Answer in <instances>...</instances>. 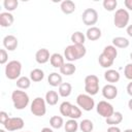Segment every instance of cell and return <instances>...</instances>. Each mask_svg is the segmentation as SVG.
I'll return each mask as SVG.
<instances>
[{"mask_svg": "<svg viewBox=\"0 0 132 132\" xmlns=\"http://www.w3.org/2000/svg\"><path fill=\"white\" fill-rule=\"evenodd\" d=\"M130 20L129 12L125 8H120L116 11L113 16V24L117 28L123 29L125 27H128V23Z\"/></svg>", "mask_w": 132, "mask_h": 132, "instance_id": "cell-5", "label": "cell"}, {"mask_svg": "<svg viewBox=\"0 0 132 132\" xmlns=\"http://www.w3.org/2000/svg\"><path fill=\"white\" fill-rule=\"evenodd\" d=\"M122 121H123V114L120 111H114L112 113V116H110L109 118L105 119L106 124L109 125V126H117V125L121 124Z\"/></svg>", "mask_w": 132, "mask_h": 132, "instance_id": "cell-19", "label": "cell"}, {"mask_svg": "<svg viewBox=\"0 0 132 132\" xmlns=\"http://www.w3.org/2000/svg\"><path fill=\"white\" fill-rule=\"evenodd\" d=\"M50 125L54 129H60V128H62L63 125H64L63 118L60 117V116H54V117H52L50 119Z\"/></svg>", "mask_w": 132, "mask_h": 132, "instance_id": "cell-28", "label": "cell"}, {"mask_svg": "<svg viewBox=\"0 0 132 132\" xmlns=\"http://www.w3.org/2000/svg\"><path fill=\"white\" fill-rule=\"evenodd\" d=\"M87 54V48L85 45L79 44H70L64 50V58L69 62H74L81 59Z\"/></svg>", "mask_w": 132, "mask_h": 132, "instance_id": "cell-1", "label": "cell"}, {"mask_svg": "<svg viewBox=\"0 0 132 132\" xmlns=\"http://www.w3.org/2000/svg\"><path fill=\"white\" fill-rule=\"evenodd\" d=\"M0 132H6L4 129H0Z\"/></svg>", "mask_w": 132, "mask_h": 132, "instance_id": "cell-47", "label": "cell"}, {"mask_svg": "<svg viewBox=\"0 0 132 132\" xmlns=\"http://www.w3.org/2000/svg\"><path fill=\"white\" fill-rule=\"evenodd\" d=\"M71 41H72V44H79V45H84L85 41H86V36L82 32L80 31H76L74 33L71 34V37H70Z\"/></svg>", "mask_w": 132, "mask_h": 132, "instance_id": "cell-23", "label": "cell"}, {"mask_svg": "<svg viewBox=\"0 0 132 132\" xmlns=\"http://www.w3.org/2000/svg\"><path fill=\"white\" fill-rule=\"evenodd\" d=\"M98 61H99L100 66L103 67V68H109L110 66H112V64H113V62H114V61L111 60L110 58L106 57L104 54H101V55L99 56Z\"/></svg>", "mask_w": 132, "mask_h": 132, "instance_id": "cell-32", "label": "cell"}, {"mask_svg": "<svg viewBox=\"0 0 132 132\" xmlns=\"http://www.w3.org/2000/svg\"><path fill=\"white\" fill-rule=\"evenodd\" d=\"M31 112L36 117H43L46 112V102L45 99L41 97H36L31 103Z\"/></svg>", "mask_w": 132, "mask_h": 132, "instance_id": "cell-6", "label": "cell"}, {"mask_svg": "<svg viewBox=\"0 0 132 132\" xmlns=\"http://www.w3.org/2000/svg\"><path fill=\"white\" fill-rule=\"evenodd\" d=\"M79 127V124L76 122V120L70 119L64 124V128L66 132H76Z\"/></svg>", "mask_w": 132, "mask_h": 132, "instance_id": "cell-29", "label": "cell"}, {"mask_svg": "<svg viewBox=\"0 0 132 132\" xmlns=\"http://www.w3.org/2000/svg\"><path fill=\"white\" fill-rule=\"evenodd\" d=\"M11 100L13 103V106L18 110H22L26 108L29 104V96L25 91L21 90H14L11 94Z\"/></svg>", "mask_w": 132, "mask_h": 132, "instance_id": "cell-2", "label": "cell"}, {"mask_svg": "<svg viewBox=\"0 0 132 132\" xmlns=\"http://www.w3.org/2000/svg\"><path fill=\"white\" fill-rule=\"evenodd\" d=\"M50 59H51L50 52L46 48H40L35 54V60L38 64H45L46 62L50 61Z\"/></svg>", "mask_w": 132, "mask_h": 132, "instance_id": "cell-13", "label": "cell"}, {"mask_svg": "<svg viewBox=\"0 0 132 132\" xmlns=\"http://www.w3.org/2000/svg\"><path fill=\"white\" fill-rule=\"evenodd\" d=\"M76 71V67L74 66V64H72L71 62L69 63H65L61 68H60V72L61 74H64V75H72L74 74V72Z\"/></svg>", "mask_w": 132, "mask_h": 132, "instance_id": "cell-25", "label": "cell"}, {"mask_svg": "<svg viewBox=\"0 0 132 132\" xmlns=\"http://www.w3.org/2000/svg\"><path fill=\"white\" fill-rule=\"evenodd\" d=\"M13 21H14V18L10 12L5 11V12L0 13V26L1 27L3 28L10 27L13 24Z\"/></svg>", "mask_w": 132, "mask_h": 132, "instance_id": "cell-14", "label": "cell"}, {"mask_svg": "<svg viewBox=\"0 0 132 132\" xmlns=\"http://www.w3.org/2000/svg\"><path fill=\"white\" fill-rule=\"evenodd\" d=\"M82 23L87 26L93 27L98 22V12L94 8H86L81 14Z\"/></svg>", "mask_w": 132, "mask_h": 132, "instance_id": "cell-8", "label": "cell"}, {"mask_svg": "<svg viewBox=\"0 0 132 132\" xmlns=\"http://www.w3.org/2000/svg\"><path fill=\"white\" fill-rule=\"evenodd\" d=\"M60 8H61L63 13L70 14V13L74 12V10H75V3L71 0H64L61 2Z\"/></svg>", "mask_w": 132, "mask_h": 132, "instance_id": "cell-17", "label": "cell"}, {"mask_svg": "<svg viewBox=\"0 0 132 132\" xmlns=\"http://www.w3.org/2000/svg\"><path fill=\"white\" fill-rule=\"evenodd\" d=\"M130 44L129 40L126 37H122V36H118L112 38V45L114 47H119V48H126L128 47Z\"/></svg>", "mask_w": 132, "mask_h": 132, "instance_id": "cell-22", "label": "cell"}, {"mask_svg": "<svg viewBox=\"0 0 132 132\" xmlns=\"http://www.w3.org/2000/svg\"><path fill=\"white\" fill-rule=\"evenodd\" d=\"M71 107H72V104L68 101H64L60 104V112L62 116L64 117H68L69 118V113H70V110H71Z\"/></svg>", "mask_w": 132, "mask_h": 132, "instance_id": "cell-33", "label": "cell"}, {"mask_svg": "<svg viewBox=\"0 0 132 132\" xmlns=\"http://www.w3.org/2000/svg\"><path fill=\"white\" fill-rule=\"evenodd\" d=\"M47 81L52 87H60L62 84V76L58 72H52L47 77Z\"/></svg>", "mask_w": 132, "mask_h": 132, "instance_id": "cell-21", "label": "cell"}, {"mask_svg": "<svg viewBox=\"0 0 132 132\" xmlns=\"http://www.w3.org/2000/svg\"><path fill=\"white\" fill-rule=\"evenodd\" d=\"M126 32L130 37H132V25H128V27L126 29Z\"/></svg>", "mask_w": 132, "mask_h": 132, "instance_id": "cell-43", "label": "cell"}, {"mask_svg": "<svg viewBox=\"0 0 132 132\" xmlns=\"http://www.w3.org/2000/svg\"><path fill=\"white\" fill-rule=\"evenodd\" d=\"M85 91L91 96H94L99 92V78L97 75L90 74L85 77Z\"/></svg>", "mask_w": 132, "mask_h": 132, "instance_id": "cell-4", "label": "cell"}, {"mask_svg": "<svg viewBox=\"0 0 132 132\" xmlns=\"http://www.w3.org/2000/svg\"><path fill=\"white\" fill-rule=\"evenodd\" d=\"M43 78H44V72L39 68H35L30 72V79L34 82L41 81Z\"/></svg>", "mask_w": 132, "mask_h": 132, "instance_id": "cell-26", "label": "cell"}, {"mask_svg": "<svg viewBox=\"0 0 132 132\" xmlns=\"http://www.w3.org/2000/svg\"><path fill=\"white\" fill-rule=\"evenodd\" d=\"M50 62H51V64H52L53 67L59 68V69L65 64V62H64V57H63L61 54H59V53L53 54V55L51 56Z\"/></svg>", "mask_w": 132, "mask_h": 132, "instance_id": "cell-18", "label": "cell"}, {"mask_svg": "<svg viewBox=\"0 0 132 132\" xmlns=\"http://www.w3.org/2000/svg\"><path fill=\"white\" fill-rule=\"evenodd\" d=\"M81 116V109L79 106H76V105H72L71 107V110H70V113H69V118L70 119H73V120H76V119H79Z\"/></svg>", "mask_w": 132, "mask_h": 132, "instance_id": "cell-36", "label": "cell"}, {"mask_svg": "<svg viewBox=\"0 0 132 132\" xmlns=\"http://www.w3.org/2000/svg\"><path fill=\"white\" fill-rule=\"evenodd\" d=\"M18 5H19L18 0H4V2H3V6L8 12L15 10Z\"/></svg>", "mask_w": 132, "mask_h": 132, "instance_id": "cell-34", "label": "cell"}, {"mask_svg": "<svg viewBox=\"0 0 132 132\" xmlns=\"http://www.w3.org/2000/svg\"><path fill=\"white\" fill-rule=\"evenodd\" d=\"M107 132H122V131L117 126H109L108 129H107Z\"/></svg>", "mask_w": 132, "mask_h": 132, "instance_id": "cell-40", "label": "cell"}, {"mask_svg": "<svg viewBox=\"0 0 132 132\" xmlns=\"http://www.w3.org/2000/svg\"><path fill=\"white\" fill-rule=\"evenodd\" d=\"M41 132H54V131H53V129H51L48 127H44L41 129Z\"/></svg>", "mask_w": 132, "mask_h": 132, "instance_id": "cell-44", "label": "cell"}, {"mask_svg": "<svg viewBox=\"0 0 132 132\" xmlns=\"http://www.w3.org/2000/svg\"><path fill=\"white\" fill-rule=\"evenodd\" d=\"M124 132H132V129H126L124 130Z\"/></svg>", "mask_w": 132, "mask_h": 132, "instance_id": "cell-46", "label": "cell"}, {"mask_svg": "<svg viewBox=\"0 0 132 132\" xmlns=\"http://www.w3.org/2000/svg\"><path fill=\"white\" fill-rule=\"evenodd\" d=\"M120 73L119 71L114 70V69H107L105 72H104V78L106 81L110 82V84H113V82H118L120 80Z\"/></svg>", "mask_w": 132, "mask_h": 132, "instance_id": "cell-16", "label": "cell"}, {"mask_svg": "<svg viewBox=\"0 0 132 132\" xmlns=\"http://www.w3.org/2000/svg\"><path fill=\"white\" fill-rule=\"evenodd\" d=\"M7 61H8V54H7L6 50L1 48L0 50V64L4 65Z\"/></svg>", "mask_w": 132, "mask_h": 132, "instance_id": "cell-38", "label": "cell"}, {"mask_svg": "<svg viewBox=\"0 0 132 132\" xmlns=\"http://www.w3.org/2000/svg\"><path fill=\"white\" fill-rule=\"evenodd\" d=\"M102 4H103V7L105 10L113 11L118 6V1L117 0H104Z\"/></svg>", "mask_w": 132, "mask_h": 132, "instance_id": "cell-35", "label": "cell"}, {"mask_svg": "<svg viewBox=\"0 0 132 132\" xmlns=\"http://www.w3.org/2000/svg\"><path fill=\"white\" fill-rule=\"evenodd\" d=\"M21 72H22V64L18 60L9 61L5 66V76L10 80L20 78Z\"/></svg>", "mask_w": 132, "mask_h": 132, "instance_id": "cell-3", "label": "cell"}, {"mask_svg": "<svg viewBox=\"0 0 132 132\" xmlns=\"http://www.w3.org/2000/svg\"><path fill=\"white\" fill-rule=\"evenodd\" d=\"M128 107L130 108V110H132V98L128 101Z\"/></svg>", "mask_w": 132, "mask_h": 132, "instance_id": "cell-45", "label": "cell"}, {"mask_svg": "<svg viewBox=\"0 0 132 132\" xmlns=\"http://www.w3.org/2000/svg\"><path fill=\"white\" fill-rule=\"evenodd\" d=\"M18 44H19V41H18V38L14 36V35H6L4 38H3V45L5 47V50H8L10 52L16 50L18 47Z\"/></svg>", "mask_w": 132, "mask_h": 132, "instance_id": "cell-12", "label": "cell"}, {"mask_svg": "<svg viewBox=\"0 0 132 132\" xmlns=\"http://www.w3.org/2000/svg\"><path fill=\"white\" fill-rule=\"evenodd\" d=\"M94 128V124L91 120L85 119L79 123V129L81 130V132H92Z\"/></svg>", "mask_w": 132, "mask_h": 132, "instance_id": "cell-31", "label": "cell"}, {"mask_svg": "<svg viewBox=\"0 0 132 132\" xmlns=\"http://www.w3.org/2000/svg\"><path fill=\"white\" fill-rule=\"evenodd\" d=\"M96 110H97V112H98L101 117H103V118H105V119L109 118V117L112 116V113L114 112L113 106H112L109 102H107V101H105V100H101V101L98 102V104H97V106H96Z\"/></svg>", "mask_w": 132, "mask_h": 132, "instance_id": "cell-9", "label": "cell"}, {"mask_svg": "<svg viewBox=\"0 0 132 132\" xmlns=\"http://www.w3.org/2000/svg\"><path fill=\"white\" fill-rule=\"evenodd\" d=\"M127 93L132 97V80H131V82H129L128 84V86H127Z\"/></svg>", "mask_w": 132, "mask_h": 132, "instance_id": "cell-42", "label": "cell"}, {"mask_svg": "<svg viewBox=\"0 0 132 132\" xmlns=\"http://www.w3.org/2000/svg\"><path fill=\"white\" fill-rule=\"evenodd\" d=\"M124 75L127 79L132 80V63H128L124 68Z\"/></svg>", "mask_w": 132, "mask_h": 132, "instance_id": "cell-37", "label": "cell"}, {"mask_svg": "<svg viewBox=\"0 0 132 132\" xmlns=\"http://www.w3.org/2000/svg\"><path fill=\"white\" fill-rule=\"evenodd\" d=\"M59 95L63 98L68 97L72 92V86L69 82H62L59 87Z\"/></svg>", "mask_w": 132, "mask_h": 132, "instance_id": "cell-24", "label": "cell"}, {"mask_svg": "<svg viewBox=\"0 0 132 132\" xmlns=\"http://www.w3.org/2000/svg\"><path fill=\"white\" fill-rule=\"evenodd\" d=\"M101 35H102V33H101L100 28L95 27V26L90 27V28L87 30V32H86V37H87L89 40H91V41L98 40V39L101 37Z\"/></svg>", "mask_w": 132, "mask_h": 132, "instance_id": "cell-15", "label": "cell"}, {"mask_svg": "<svg viewBox=\"0 0 132 132\" xmlns=\"http://www.w3.org/2000/svg\"><path fill=\"white\" fill-rule=\"evenodd\" d=\"M102 96L108 100L114 99L118 96V88L116 86H113L112 84L105 85L102 88Z\"/></svg>", "mask_w": 132, "mask_h": 132, "instance_id": "cell-11", "label": "cell"}, {"mask_svg": "<svg viewBox=\"0 0 132 132\" xmlns=\"http://www.w3.org/2000/svg\"><path fill=\"white\" fill-rule=\"evenodd\" d=\"M124 4H125L126 8H128L129 10L132 11V0H124Z\"/></svg>", "mask_w": 132, "mask_h": 132, "instance_id": "cell-41", "label": "cell"}, {"mask_svg": "<svg viewBox=\"0 0 132 132\" xmlns=\"http://www.w3.org/2000/svg\"><path fill=\"white\" fill-rule=\"evenodd\" d=\"M26 132H30V131H26Z\"/></svg>", "mask_w": 132, "mask_h": 132, "instance_id": "cell-49", "label": "cell"}, {"mask_svg": "<svg viewBox=\"0 0 132 132\" xmlns=\"http://www.w3.org/2000/svg\"><path fill=\"white\" fill-rule=\"evenodd\" d=\"M59 94L56 92V91H53V90H51V91H47L46 92V94H45V102L48 104V105H56L57 103H58V101H59Z\"/></svg>", "mask_w": 132, "mask_h": 132, "instance_id": "cell-20", "label": "cell"}, {"mask_svg": "<svg viewBox=\"0 0 132 132\" xmlns=\"http://www.w3.org/2000/svg\"><path fill=\"white\" fill-rule=\"evenodd\" d=\"M8 119H9V117H8V114H7L5 111H1V112H0V123H1L2 125H4Z\"/></svg>", "mask_w": 132, "mask_h": 132, "instance_id": "cell-39", "label": "cell"}, {"mask_svg": "<svg viewBox=\"0 0 132 132\" xmlns=\"http://www.w3.org/2000/svg\"><path fill=\"white\" fill-rule=\"evenodd\" d=\"M76 103L77 106L80 107V109L85 111H91L95 107V101L92 98L91 95L88 94H79L76 97Z\"/></svg>", "mask_w": 132, "mask_h": 132, "instance_id": "cell-7", "label": "cell"}, {"mask_svg": "<svg viewBox=\"0 0 132 132\" xmlns=\"http://www.w3.org/2000/svg\"><path fill=\"white\" fill-rule=\"evenodd\" d=\"M24 125H25L24 120L22 118L15 117V118H9L6 121V123L3 125V127L7 131H18L21 130L24 127Z\"/></svg>", "mask_w": 132, "mask_h": 132, "instance_id": "cell-10", "label": "cell"}, {"mask_svg": "<svg viewBox=\"0 0 132 132\" xmlns=\"http://www.w3.org/2000/svg\"><path fill=\"white\" fill-rule=\"evenodd\" d=\"M102 54H104L106 57H108V58H110L111 60L114 61V59H116L117 56H118V50H117V47H114L113 45H107V46L104 47Z\"/></svg>", "mask_w": 132, "mask_h": 132, "instance_id": "cell-30", "label": "cell"}, {"mask_svg": "<svg viewBox=\"0 0 132 132\" xmlns=\"http://www.w3.org/2000/svg\"><path fill=\"white\" fill-rule=\"evenodd\" d=\"M130 59H131V60H132V52H131V53H130Z\"/></svg>", "mask_w": 132, "mask_h": 132, "instance_id": "cell-48", "label": "cell"}, {"mask_svg": "<svg viewBox=\"0 0 132 132\" xmlns=\"http://www.w3.org/2000/svg\"><path fill=\"white\" fill-rule=\"evenodd\" d=\"M31 79L30 77H27V76H21L20 78L16 79V87L21 90H26L28 88H30L31 86Z\"/></svg>", "mask_w": 132, "mask_h": 132, "instance_id": "cell-27", "label": "cell"}]
</instances>
